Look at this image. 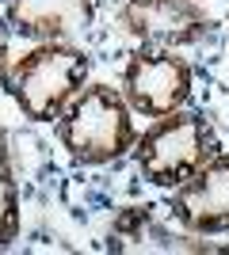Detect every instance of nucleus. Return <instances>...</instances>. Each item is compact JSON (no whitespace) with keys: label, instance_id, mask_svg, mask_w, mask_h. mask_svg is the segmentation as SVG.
Instances as JSON below:
<instances>
[{"label":"nucleus","instance_id":"0eeeda50","mask_svg":"<svg viewBox=\"0 0 229 255\" xmlns=\"http://www.w3.org/2000/svg\"><path fill=\"white\" fill-rule=\"evenodd\" d=\"M172 210L168 206H122L111 217L107 252H122V255H138V252H164V255H187V252H214V244L195 240V233H180L172 229Z\"/></svg>","mask_w":229,"mask_h":255},{"label":"nucleus","instance_id":"9b49d317","mask_svg":"<svg viewBox=\"0 0 229 255\" xmlns=\"http://www.w3.org/2000/svg\"><path fill=\"white\" fill-rule=\"evenodd\" d=\"M226 31H229V15H226Z\"/></svg>","mask_w":229,"mask_h":255},{"label":"nucleus","instance_id":"f8f14e48","mask_svg":"<svg viewBox=\"0 0 229 255\" xmlns=\"http://www.w3.org/2000/svg\"><path fill=\"white\" fill-rule=\"evenodd\" d=\"M199 4H203V0H199Z\"/></svg>","mask_w":229,"mask_h":255},{"label":"nucleus","instance_id":"7ed1b4c3","mask_svg":"<svg viewBox=\"0 0 229 255\" xmlns=\"http://www.w3.org/2000/svg\"><path fill=\"white\" fill-rule=\"evenodd\" d=\"M218 152V133L199 111H172L157 118L145 133L134 141V160L145 183L172 191L184 179H191L210 156Z\"/></svg>","mask_w":229,"mask_h":255},{"label":"nucleus","instance_id":"f03ea898","mask_svg":"<svg viewBox=\"0 0 229 255\" xmlns=\"http://www.w3.org/2000/svg\"><path fill=\"white\" fill-rule=\"evenodd\" d=\"M88 84V57L69 42H38L8 65L4 88L31 122H57L65 103Z\"/></svg>","mask_w":229,"mask_h":255},{"label":"nucleus","instance_id":"6e6552de","mask_svg":"<svg viewBox=\"0 0 229 255\" xmlns=\"http://www.w3.org/2000/svg\"><path fill=\"white\" fill-rule=\"evenodd\" d=\"M11 31L34 42H65L92 23V0H4Z\"/></svg>","mask_w":229,"mask_h":255},{"label":"nucleus","instance_id":"20e7f679","mask_svg":"<svg viewBox=\"0 0 229 255\" xmlns=\"http://www.w3.org/2000/svg\"><path fill=\"white\" fill-rule=\"evenodd\" d=\"M122 99L145 118H164L191 99V65L164 46H138L122 69Z\"/></svg>","mask_w":229,"mask_h":255},{"label":"nucleus","instance_id":"39448f33","mask_svg":"<svg viewBox=\"0 0 229 255\" xmlns=\"http://www.w3.org/2000/svg\"><path fill=\"white\" fill-rule=\"evenodd\" d=\"M122 27L138 46H164V50H180V46H195L214 31L199 0H126L119 11Z\"/></svg>","mask_w":229,"mask_h":255},{"label":"nucleus","instance_id":"9d476101","mask_svg":"<svg viewBox=\"0 0 229 255\" xmlns=\"http://www.w3.org/2000/svg\"><path fill=\"white\" fill-rule=\"evenodd\" d=\"M4 76H8V38H4V27H0V88H4Z\"/></svg>","mask_w":229,"mask_h":255},{"label":"nucleus","instance_id":"423d86ee","mask_svg":"<svg viewBox=\"0 0 229 255\" xmlns=\"http://www.w3.org/2000/svg\"><path fill=\"white\" fill-rule=\"evenodd\" d=\"M168 210L180 229L195 236L229 233V152H214L191 179L172 187Z\"/></svg>","mask_w":229,"mask_h":255},{"label":"nucleus","instance_id":"1a4fd4ad","mask_svg":"<svg viewBox=\"0 0 229 255\" xmlns=\"http://www.w3.org/2000/svg\"><path fill=\"white\" fill-rule=\"evenodd\" d=\"M11 240H19V183H15L11 152L0 129V248H11Z\"/></svg>","mask_w":229,"mask_h":255},{"label":"nucleus","instance_id":"f257e3e1","mask_svg":"<svg viewBox=\"0 0 229 255\" xmlns=\"http://www.w3.org/2000/svg\"><path fill=\"white\" fill-rule=\"evenodd\" d=\"M54 133L61 149L84 168L122 160L126 152H134V141H138L130 103L111 84H84L57 115Z\"/></svg>","mask_w":229,"mask_h":255}]
</instances>
